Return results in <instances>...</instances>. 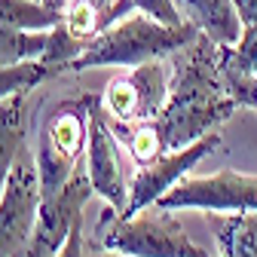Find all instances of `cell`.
<instances>
[{"mask_svg":"<svg viewBox=\"0 0 257 257\" xmlns=\"http://www.w3.org/2000/svg\"><path fill=\"white\" fill-rule=\"evenodd\" d=\"M89 98L92 95H80V98L58 101L43 119L37 132V172L43 184V196L55 193L64 181H68L86 156V141H89Z\"/></svg>","mask_w":257,"mask_h":257,"instance_id":"obj_4","label":"cell"},{"mask_svg":"<svg viewBox=\"0 0 257 257\" xmlns=\"http://www.w3.org/2000/svg\"><path fill=\"white\" fill-rule=\"evenodd\" d=\"M113 132L125 138L128 156H132L138 166L153 163L156 156H163V153L169 150L166 135H163V128H159V122H156V119L135 122V125H113Z\"/></svg>","mask_w":257,"mask_h":257,"instance_id":"obj_19","label":"cell"},{"mask_svg":"<svg viewBox=\"0 0 257 257\" xmlns=\"http://www.w3.org/2000/svg\"><path fill=\"white\" fill-rule=\"evenodd\" d=\"M49 80L46 64L40 61H22V64H0V101L16 92H31Z\"/></svg>","mask_w":257,"mask_h":257,"instance_id":"obj_20","label":"cell"},{"mask_svg":"<svg viewBox=\"0 0 257 257\" xmlns=\"http://www.w3.org/2000/svg\"><path fill=\"white\" fill-rule=\"evenodd\" d=\"M220 77L239 107L257 110V31L245 28L236 46H217Z\"/></svg>","mask_w":257,"mask_h":257,"instance_id":"obj_11","label":"cell"},{"mask_svg":"<svg viewBox=\"0 0 257 257\" xmlns=\"http://www.w3.org/2000/svg\"><path fill=\"white\" fill-rule=\"evenodd\" d=\"M104 251L135 257H199L202 248L193 242L172 208L147 205L135 214H104Z\"/></svg>","mask_w":257,"mask_h":257,"instance_id":"obj_3","label":"cell"},{"mask_svg":"<svg viewBox=\"0 0 257 257\" xmlns=\"http://www.w3.org/2000/svg\"><path fill=\"white\" fill-rule=\"evenodd\" d=\"M220 147V128L202 135L199 141H193L190 147L181 150H166L163 156H156L153 163H144L132 172L128 178V208L125 214H135L153 202H159L166 193L193 172V166H199L208 153H214Z\"/></svg>","mask_w":257,"mask_h":257,"instance_id":"obj_10","label":"cell"},{"mask_svg":"<svg viewBox=\"0 0 257 257\" xmlns=\"http://www.w3.org/2000/svg\"><path fill=\"white\" fill-rule=\"evenodd\" d=\"M28 119H31V107H28V92H16L10 98L0 101V190H4L10 169L19 159L25 138H28Z\"/></svg>","mask_w":257,"mask_h":257,"instance_id":"obj_14","label":"cell"},{"mask_svg":"<svg viewBox=\"0 0 257 257\" xmlns=\"http://www.w3.org/2000/svg\"><path fill=\"white\" fill-rule=\"evenodd\" d=\"M52 257H86L83 254V220L77 223V227L71 230V236H68V242H64Z\"/></svg>","mask_w":257,"mask_h":257,"instance_id":"obj_22","label":"cell"},{"mask_svg":"<svg viewBox=\"0 0 257 257\" xmlns=\"http://www.w3.org/2000/svg\"><path fill=\"white\" fill-rule=\"evenodd\" d=\"M43 4H46V7H52V10H58V13H61V7H64V4H68V0H43Z\"/></svg>","mask_w":257,"mask_h":257,"instance_id":"obj_25","label":"cell"},{"mask_svg":"<svg viewBox=\"0 0 257 257\" xmlns=\"http://www.w3.org/2000/svg\"><path fill=\"white\" fill-rule=\"evenodd\" d=\"M92 196H95V190H92V181L86 172V159H80L74 175L55 193L43 196L40 211H37V223L31 230L28 242L16 251V257H52L68 242L71 230L83 220V208Z\"/></svg>","mask_w":257,"mask_h":257,"instance_id":"obj_6","label":"cell"},{"mask_svg":"<svg viewBox=\"0 0 257 257\" xmlns=\"http://www.w3.org/2000/svg\"><path fill=\"white\" fill-rule=\"evenodd\" d=\"M196 34L199 28L190 22L181 28H172L135 10L125 19L113 22L107 31H101L98 37H92L86 52L71 64L68 74H83L95 68H135V64H144V61L169 58L172 52L187 46Z\"/></svg>","mask_w":257,"mask_h":257,"instance_id":"obj_2","label":"cell"},{"mask_svg":"<svg viewBox=\"0 0 257 257\" xmlns=\"http://www.w3.org/2000/svg\"><path fill=\"white\" fill-rule=\"evenodd\" d=\"M181 16L196 25L217 46H236L245 34L242 16L233 0H175Z\"/></svg>","mask_w":257,"mask_h":257,"instance_id":"obj_12","label":"cell"},{"mask_svg":"<svg viewBox=\"0 0 257 257\" xmlns=\"http://www.w3.org/2000/svg\"><path fill=\"white\" fill-rule=\"evenodd\" d=\"M156 205L163 208H196V211H257V175H242L233 169H220L202 178H181Z\"/></svg>","mask_w":257,"mask_h":257,"instance_id":"obj_8","label":"cell"},{"mask_svg":"<svg viewBox=\"0 0 257 257\" xmlns=\"http://www.w3.org/2000/svg\"><path fill=\"white\" fill-rule=\"evenodd\" d=\"M61 22V13L43 0H0V25L25 31H49Z\"/></svg>","mask_w":257,"mask_h":257,"instance_id":"obj_16","label":"cell"},{"mask_svg":"<svg viewBox=\"0 0 257 257\" xmlns=\"http://www.w3.org/2000/svg\"><path fill=\"white\" fill-rule=\"evenodd\" d=\"M86 46H89V40L74 37L71 31L58 22L55 28H49V43H46V49H43V55L37 61L46 64L49 77H58V74H68L71 71V64L86 52Z\"/></svg>","mask_w":257,"mask_h":257,"instance_id":"obj_18","label":"cell"},{"mask_svg":"<svg viewBox=\"0 0 257 257\" xmlns=\"http://www.w3.org/2000/svg\"><path fill=\"white\" fill-rule=\"evenodd\" d=\"M89 257H135V254H119V251H95V254H89Z\"/></svg>","mask_w":257,"mask_h":257,"instance_id":"obj_24","label":"cell"},{"mask_svg":"<svg viewBox=\"0 0 257 257\" xmlns=\"http://www.w3.org/2000/svg\"><path fill=\"white\" fill-rule=\"evenodd\" d=\"M135 7H138L141 13H147L150 19L163 22V25H172V28L187 25V19L181 16V10H178L175 0H135Z\"/></svg>","mask_w":257,"mask_h":257,"instance_id":"obj_21","label":"cell"},{"mask_svg":"<svg viewBox=\"0 0 257 257\" xmlns=\"http://www.w3.org/2000/svg\"><path fill=\"white\" fill-rule=\"evenodd\" d=\"M86 172L95 196H101L116 214L128 208V181L122 175V153L116 132L101 110V98H89V141H86Z\"/></svg>","mask_w":257,"mask_h":257,"instance_id":"obj_9","label":"cell"},{"mask_svg":"<svg viewBox=\"0 0 257 257\" xmlns=\"http://www.w3.org/2000/svg\"><path fill=\"white\" fill-rule=\"evenodd\" d=\"M172 86L163 113L156 116L169 150L190 147L202 135L214 132L236 113V98L220 77L217 43L202 31L187 46L169 55Z\"/></svg>","mask_w":257,"mask_h":257,"instance_id":"obj_1","label":"cell"},{"mask_svg":"<svg viewBox=\"0 0 257 257\" xmlns=\"http://www.w3.org/2000/svg\"><path fill=\"white\" fill-rule=\"evenodd\" d=\"M233 4H236V10L242 16V25L257 31V0H233Z\"/></svg>","mask_w":257,"mask_h":257,"instance_id":"obj_23","label":"cell"},{"mask_svg":"<svg viewBox=\"0 0 257 257\" xmlns=\"http://www.w3.org/2000/svg\"><path fill=\"white\" fill-rule=\"evenodd\" d=\"M205 220L217 239L220 257H257V211H205Z\"/></svg>","mask_w":257,"mask_h":257,"instance_id":"obj_15","label":"cell"},{"mask_svg":"<svg viewBox=\"0 0 257 257\" xmlns=\"http://www.w3.org/2000/svg\"><path fill=\"white\" fill-rule=\"evenodd\" d=\"M49 43V31H25L0 25V64L37 61Z\"/></svg>","mask_w":257,"mask_h":257,"instance_id":"obj_17","label":"cell"},{"mask_svg":"<svg viewBox=\"0 0 257 257\" xmlns=\"http://www.w3.org/2000/svg\"><path fill=\"white\" fill-rule=\"evenodd\" d=\"M40 202H43V184L37 172V159L25 144L10 169L4 190H0V257H16V251L28 242L37 223Z\"/></svg>","mask_w":257,"mask_h":257,"instance_id":"obj_7","label":"cell"},{"mask_svg":"<svg viewBox=\"0 0 257 257\" xmlns=\"http://www.w3.org/2000/svg\"><path fill=\"white\" fill-rule=\"evenodd\" d=\"M169 86H172L169 58L135 64V68H125V74L113 77L107 89L98 95L101 110L110 119V125H135L156 119L169 101Z\"/></svg>","mask_w":257,"mask_h":257,"instance_id":"obj_5","label":"cell"},{"mask_svg":"<svg viewBox=\"0 0 257 257\" xmlns=\"http://www.w3.org/2000/svg\"><path fill=\"white\" fill-rule=\"evenodd\" d=\"M199 257H211V254H208V251H202V254H199Z\"/></svg>","mask_w":257,"mask_h":257,"instance_id":"obj_26","label":"cell"},{"mask_svg":"<svg viewBox=\"0 0 257 257\" xmlns=\"http://www.w3.org/2000/svg\"><path fill=\"white\" fill-rule=\"evenodd\" d=\"M135 10V0H68L61 7V25L74 37L92 40Z\"/></svg>","mask_w":257,"mask_h":257,"instance_id":"obj_13","label":"cell"}]
</instances>
